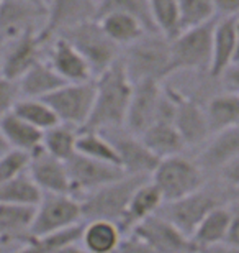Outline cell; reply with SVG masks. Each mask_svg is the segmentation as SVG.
<instances>
[{
	"label": "cell",
	"instance_id": "obj_42",
	"mask_svg": "<svg viewBox=\"0 0 239 253\" xmlns=\"http://www.w3.org/2000/svg\"><path fill=\"white\" fill-rule=\"evenodd\" d=\"M113 253H154V252L136 235L128 234V235H123L120 245L116 247V250Z\"/></svg>",
	"mask_w": 239,
	"mask_h": 253
},
{
	"label": "cell",
	"instance_id": "obj_41",
	"mask_svg": "<svg viewBox=\"0 0 239 253\" xmlns=\"http://www.w3.org/2000/svg\"><path fill=\"white\" fill-rule=\"evenodd\" d=\"M216 178L218 183H221L226 188H230L233 191H239V155L218 169Z\"/></svg>",
	"mask_w": 239,
	"mask_h": 253
},
{
	"label": "cell",
	"instance_id": "obj_29",
	"mask_svg": "<svg viewBox=\"0 0 239 253\" xmlns=\"http://www.w3.org/2000/svg\"><path fill=\"white\" fill-rule=\"evenodd\" d=\"M34 207L2 204L0 202V242L23 244L30 239Z\"/></svg>",
	"mask_w": 239,
	"mask_h": 253
},
{
	"label": "cell",
	"instance_id": "obj_3",
	"mask_svg": "<svg viewBox=\"0 0 239 253\" xmlns=\"http://www.w3.org/2000/svg\"><path fill=\"white\" fill-rule=\"evenodd\" d=\"M131 83L157 81L162 83L174 74L171 42L159 33H146L120 54Z\"/></svg>",
	"mask_w": 239,
	"mask_h": 253
},
{
	"label": "cell",
	"instance_id": "obj_5",
	"mask_svg": "<svg viewBox=\"0 0 239 253\" xmlns=\"http://www.w3.org/2000/svg\"><path fill=\"white\" fill-rule=\"evenodd\" d=\"M147 179L149 176L125 174L123 178L102 186L79 199L82 207V224L89 220H110L118 225L133 192Z\"/></svg>",
	"mask_w": 239,
	"mask_h": 253
},
{
	"label": "cell",
	"instance_id": "obj_21",
	"mask_svg": "<svg viewBox=\"0 0 239 253\" xmlns=\"http://www.w3.org/2000/svg\"><path fill=\"white\" fill-rule=\"evenodd\" d=\"M239 155V125L213 133L195 161L206 174H216L221 166Z\"/></svg>",
	"mask_w": 239,
	"mask_h": 253
},
{
	"label": "cell",
	"instance_id": "obj_47",
	"mask_svg": "<svg viewBox=\"0 0 239 253\" xmlns=\"http://www.w3.org/2000/svg\"><path fill=\"white\" fill-rule=\"evenodd\" d=\"M51 253H87V252L79 245V242H74V244H68V245L59 247V249H56Z\"/></svg>",
	"mask_w": 239,
	"mask_h": 253
},
{
	"label": "cell",
	"instance_id": "obj_43",
	"mask_svg": "<svg viewBox=\"0 0 239 253\" xmlns=\"http://www.w3.org/2000/svg\"><path fill=\"white\" fill-rule=\"evenodd\" d=\"M230 209H231V220H230V229H228L225 244L239 247V197L231 202Z\"/></svg>",
	"mask_w": 239,
	"mask_h": 253
},
{
	"label": "cell",
	"instance_id": "obj_25",
	"mask_svg": "<svg viewBox=\"0 0 239 253\" xmlns=\"http://www.w3.org/2000/svg\"><path fill=\"white\" fill-rule=\"evenodd\" d=\"M121 239L123 234L115 222L89 220L82 224L79 245L87 253H113Z\"/></svg>",
	"mask_w": 239,
	"mask_h": 253
},
{
	"label": "cell",
	"instance_id": "obj_10",
	"mask_svg": "<svg viewBox=\"0 0 239 253\" xmlns=\"http://www.w3.org/2000/svg\"><path fill=\"white\" fill-rule=\"evenodd\" d=\"M66 169L69 176L70 196L77 199H82L95 189L125 176V171L120 166L103 163L80 153H75L72 158L66 161Z\"/></svg>",
	"mask_w": 239,
	"mask_h": 253
},
{
	"label": "cell",
	"instance_id": "obj_48",
	"mask_svg": "<svg viewBox=\"0 0 239 253\" xmlns=\"http://www.w3.org/2000/svg\"><path fill=\"white\" fill-rule=\"evenodd\" d=\"M233 64H239V17H238V40H236V46H235V53H233Z\"/></svg>",
	"mask_w": 239,
	"mask_h": 253
},
{
	"label": "cell",
	"instance_id": "obj_35",
	"mask_svg": "<svg viewBox=\"0 0 239 253\" xmlns=\"http://www.w3.org/2000/svg\"><path fill=\"white\" fill-rule=\"evenodd\" d=\"M12 112L23 119L30 125L36 126L38 130H48L51 126L58 125L59 120L49 107V104L44 99H30V97H20L18 102L15 104Z\"/></svg>",
	"mask_w": 239,
	"mask_h": 253
},
{
	"label": "cell",
	"instance_id": "obj_11",
	"mask_svg": "<svg viewBox=\"0 0 239 253\" xmlns=\"http://www.w3.org/2000/svg\"><path fill=\"white\" fill-rule=\"evenodd\" d=\"M102 133L113 145L116 156H118V165L125 171V174L149 176L151 178L152 171L156 169L161 160L147 148L138 135L131 133L125 126L111 128L102 131Z\"/></svg>",
	"mask_w": 239,
	"mask_h": 253
},
{
	"label": "cell",
	"instance_id": "obj_52",
	"mask_svg": "<svg viewBox=\"0 0 239 253\" xmlns=\"http://www.w3.org/2000/svg\"><path fill=\"white\" fill-rule=\"evenodd\" d=\"M46 2H48V0H44V3H46Z\"/></svg>",
	"mask_w": 239,
	"mask_h": 253
},
{
	"label": "cell",
	"instance_id": "obj_46",
	"mask_svg": "<svg viewBox=\"0 0 239 253\" xmlns=\"http://www.w3.org/2000/svg\"><path fill=\"white\" fill-rule=\"evenodd\" d=\"M200 253H239V247L230 245V244H220V245L210 247V249L203 250Z\"/></svg>",
	"mask_w": 239,
	"mask_h": 253
},
{
	"label": "cell",
	"instance_id": "obj_15",
	"mask_svg": "<svg viewBox=\"0 0 239 253\" xmlns=\"http://www.w3.org/2000/svg\"><path fill=\"white\" fill-rule=\"evenodd\" d=\"M48 43L39 37V30H32L13 42L2 46L0 74L10 81L18 83L22 76L43 59V48Z\"/></svg>",
	"mask_w": 239,
	"mask_h": 253
},
{
	"label": "cell",
	"instance_id": "obj_44",
	"mask_svg": "<svg viewBox=\"0 0 239 253\" xmlns=\"http://www.w3.org/2000/svg\"><path fill=\"white\" fill-rule=\"evenodd\" d=\"M218 17H238L239 0H211Z\"/></svg>",
	"mask_w": 239,
	"mask_h": 253
},
{
	"label": "cell",
	"instance_id": "obj_45",
	"mask_svg": "<svg viewBox=\"0 0 239 253\" xmlns=\"http://www.w3.org/2000/svg\"><path fill=\"white\" fill-rule=\"evenodd\" d=\"M221 78H223V81H225L228 85L235 87L236 92H238V90H239V64L230 66V68L225 71V74H223Z\"/></svg>",
	"mask_w": 239,
	"mask_h": 253
},
{
	"label": "cell",
	"instance_id": "obj_24",
	"mask_svg": "<svg viewBox=\"0 0 239 253\" xmlns=\"http://www.w3.org/2000/svg\"><path fill=\"white\" fill-rule=\"evenodd\" d=\"M0 133L7 141L8 148L25 151L28 155L36 153L43 145V131L10 112L0 120Z\"/></svg>",
	"mask_w": 239,
	"mask_h": 253
},
{
	"label": "cell",
	"instance_id": "obj_14",
	"mask_svg": "<svg viewBox=\"0 0 239 253\" xmlns=\"http://www.w3.org/2000/svg\"><path fill=\"white\" fill-rule=\"evenodd\" d=\"M167 90L174 102V125L185 148L203 146L211 136L206 122L205 107H202L198 100L193 97L182 94L180 90H174L171 87H167Z\"/></svg>",
	"mask_w": 239,
	"mask_h": 253
},
{
	"label": "cell",
	"instance_id": "obj_50",
	"mask_svg": "<svg viewBox=\"0 0 239 253\" xmlns=\"http://www.w3.org/2000/svg\"><path fill=\"white\" fill-rule=\"evenodd\" d=\"M18 2H27V3H33V5H39V7H46L44 0H18Z\"/></svg>",
	"mask_w": 239,
	"mask_h": 253
},
{
	"label": "cell",
	"instance_id": "obj_18",
	"mask_svg": "<svg viewBox=\"0 0 239 253\" xmlns=\"http://www.w3.org/2000/svg\"><path fill=\"white\" fill-rule=\"evenodd\" d=\"M46 18V7L18 2V0H2L0 5V46L13 42L32 30H41Z\"/></svg>",
	"mask_w": 239,
	"mask_h": 253
},
{
	"label": "cell",
	"instance_id": "obj_30",
	"mask_svg": "<svg viewBox=\"0 0 239 253\" xmlns=\"http://www.w3.org/2000/svg\"><path fill=\"white\" fill-rule=\"evenodd\" d=\"M205 115L210 135L239 125V95L238 92L218 94L208 100Z\"/></svg>",
	"mask_w": 239,
	"mask_h": 253
},
{
	"label": "cell",
	"instance_id": "obj_37",
	"mask_svg": "<svg viewBox=\"0 0 239 253\" xmlns=\"http://www.w3.org/2000/svg\"><path fill=\"white\" fill-rule=\"evenodd\" d=\"M80 230H82V224L75 225L72 229L58 232V234L43 235V237H30L28 240L23 242L22 247L15 253H51L63 245L79 242Z\"/></svg>",
	"mask_w": 239,
	"mask_h": 253
},
{
	"label": "cell",
	"instance_id": "obj_32",
	"mask_svg": "<svg viewBox=\"0 0 239 253\" xmlns=\"http://www.w3.org/2000/svg\"><path fill=\"white\" fill-rule=\"evenodd\" d=\"M79 130L70 125L58 124L43 131L41 148L61 161H68L77 153Z\"/></svg>",
	"mask_w": 239,
	"mask_h": 253
},
{
	"label": "cell",
	"instance_id": "obj_7",
	"mask_svg": "<svg viewBox=\"0 0 239 253\" xmlns=\"http://www.w3.org/2000/svg\"><path fill=\"white\" fill-rule=\"evenodd\" d=\"M216 18L184 30L179 37L171 42V56L174 73L177 71H206L211 63L213 49V32H215Z\"/></svg>",
	"mask_w": 239,
	"mask_h": 253
},
{
	"label": "cell",
	"instance_id": "obj_16",
	"mask_svg": "<svg viewBox=\"0 0 239 253\" xmlns=\"http://www.w3.org/2000/svg\"><path fill=\"white\" fill-rule=\"evenodd\" d=\"M164 85L157 81H138L133 83V94L128 105L125 128L135 135H141L159 115Z\"/></svg>",
	"mask_w": 239,
	"mask_h": 253
},
{
	"label": "cell",
	"instance_id": "obj_27",
	"mask_svg": "<svg viewBox=\"0 0 239 253\" xmlns=\"http://www.w3.org/2000/svg\"><path fill=\"white\" fill-rule=\"evenodd\" d=\"M18 90L20 97L30 99H44L51 92L59 89L66 83L59 78L58 73L51 68L46 59H41L32 69L27 71L22 78L18 79Z\"/></svg>",
	"mask_w": 239,
	"mask_h": 253
},
{
	"label": "cell",
	"instance_id": "obj_51",
	"mask_svg": "<svg viewBox=\"0 0 239 253\" xmlns=\"http://www.w3.org/2000/svg\"><path fill=\"white\" fill-rule=\"evenodd\" d=\"M0 5H2V0H0Z\"/></svg>",
	"mask_w": 239,
	"mask_h": 253
},
{
	"label": "cell",
	"instance_id": "obj_8",
	"mask_svg": "<svg viewBox=\"0 0 239 253\" xmlns=\"http://www.w3.org/2000/svg\"><path fill=\"white\" fill-rule=\"evenodd\" d=\"M82 224V207L77 197L70 194H43L34 207L30 237H43L72 229Z\"/></svg>",
	"mask_w": 239,
	"mask_h": 253
},
{
	"label": "cell",
	"instance_id": "obj_12",
	"mask_svg": "<svg viewBox=\"0 0 239 253\" xmlns=\"http://www.w3.org/2000/svg\"><path fill=\"white\" fill-rule=\"evenodd\" d=\"M131 234L143 240L154 253H198L190 237L159 212L136 225Z\"/></svg>",
	"mask_w": 239,
	"mask_h": 253
},
{
	"label": "cell",
	"instance_id": "obj_9",
	"mask_svg": "<svg viewBox=\"0 0 239 253\" xmlns=\"http://www.w3.org/2000/svg\"><path fill=\"white\" fill-rule=\"evenodd\" d=\"M95 84L94 79L87 83H70L61 85L44 100L49 104L59 124L70 125L80 130L87 124L94 107Z\"/></svg>",
	"mask_w": 239,
	"mask_h": 253
},
{
	"label": "cell",
	"instance_id": "obj_1",
	"mask_svg": "<svg viewBox=\"0 0 239 253\" xmlns=\"http://www.w3.org/2000/svg\"><path fill=\"white\" fill-rule=\"evenodd\" d=\"M95 99L90 117L80 130L106 131L125 126L128 105L133 94L131 83L125 64L118 58L103 73L94 79Z\"/></svg>",
	"mask_w": 239,
	"mask_h": 253
},
{
	"label": "cell",
	"instance_id": "obj_33",
	"mask_svg": "<svg viewBox=\"0 0 239 253\" xmlns=\"http://www.w3.org/2000/svg\"><path fill=\"white\" fill-rule=\"evenodd\" d=\"M149 3L156 32L169 42L175 40L182 33L180 12L177 0H149Z\"/></svg>",
	"mask_w": 239,
	"mask_h": 253
},
{
	"label": "cell",
	"instance_id": "obj_4",
	"mask_svg": "<svg viewBox=\"0 0 239 253\" xmlns=\"http://www.w3.org/2000/svg\"><path fill=\"white\" fill-rule=\"evenodd\" d=\"M149 179L164 202H172L202 189L208 183V174L195 160L180 153L162 158Z\"/></svg>",
	"mask_w": 239,
	"mask_h": 253
},
{
	"label": "cell",
	"instance_id": "obj_6",
	"mask_svg": "<svg viewBox=\"0 0 239 253\" xmlns=\"http://www.w3.org/2000/svg\"><path fill=\"white\" fill-rule=\"evenodd\" d=\"M56 37H63L82 54L92 69L94 79L120 58V48L103 33L97 20L74 25Z\"/></svg>",
	"mask_w": 239,
	"mask_h": 253
},
{
	"label": "cell",
	"instance_id": "obj_13",
	"mask_svg": "<svg viewBox=\"0 0 239 253\" xmlns=\"http://www.w3.org/2000/svg\"><path fill=\"white\" fill-rule=\"evenodd\" d=\"M139 138L159 160L180 155L185 150L184 141L174 125V102L167 87H164V99H162L159 115L139 135Z\"/></svg>",
	"mask_w": 239,
	"mask_h": 253
},
{
	"label": "cell",
	"instance_id": "obj_28",
	"mask_svg": "<svg viewBox=\"0 0 239 253\" xmlns=\"http://www.w3.org/2000/svg\"><path fill=\"white\" fill-rule=\"evenodd\" d=\"M95 20L99 22L100 28L103 30V33L118 48L130 46V44H133L135 42H138L143 35L149 33L139 20H136L135 17H131L128 13L110 12Z\"/></svg>",
	"mask_w": 239,
	"mask_h": 253
},
{
	"label": "cell",
	"instance_id": "obj_26",
	"mask_svg": "<svg viewBox=\"0 0 239 253\" xmlns=\"http://www.w3.org/2000/svg\"><path fill=\"white\" fill-rule=\"evenodd\" d=\"M230 220H231L230 206H221L213 209L197 225V229L190 235V240L197 247L198 253L210 249V247L225 244L228 229H230Z\"/></svg>",
	"mask_w": 239,
	"mask_h": 253
},
{
	"label": "cell",
	"instance_id": "obj_38",
	"mask_svg": "<svg viewBox=\"0 0 239 253\" xmlns=\"http://www.w3.org/2000/svg\"><path fill=\"white\" fill-rule=\"evenodd\" d=\"M177 3H179L180 12L182 32L218 17L211 0H177Z\"/></svg>",
	"mask_w": 239,
	"mask_h": 253
},
{
	"label": "cell",
	"instance_id": "obj_49",
	"mask_svg": "<svg viewBox=\"0 0 239 253\" xmlns=\"http://www.w3.org/2000/svg\"><path fill=\"white\" fill-rule=\"evenodd\" d=\"M7 150H10V148H8L7 141H5V138L2 136V133H0V155L5 153V151H7Z\"/></svg>",
	"mask_w": 239,
	"mask_h": 253
},
{
	"label": "cell",
	"instance_id": "obj_34",
	"mask_svg": "<svg viewBox=\"0 0 239 253\" xmlns=\"http://www.w3.org/2000/svg\"><path fill=\"white\" fill-rule=\"evenodd\" d=\"M110 12L128 13L143 23V27L149 33H157L154 27V20L151 15L149 0H97V13L95 18Z\"/></svg>",
	"mask_w": 239,
	"mask_h": 253
},
{
	"label": "cell",
	"instance_id": "obj_36",
	"mask_svg": "<svg viewBox=\"0 0 239 253\" xmlns=\"http://www.w3.org/2000/svg\"><path fill=\"white\" fill-rule=\"evenodd\" d=\"M77 153L89 156V158L103 161V163L118 165V156L110 143V140L102 131L92 130H79L77 136Z\"/></svg>",
	"mask_w": 239,
	"mask_h": 253
},
{
	"label": "cell",
	"instance_id": "obj_2",
	"mask_svg": "<svg viewBox=\"0 0 239 253\" xmlns=\"http://www.w3.org/2000/svg\"><path fill=\"white\" fill-rule=\"evenodd\" d=\"M239 197V191H233L221 183H206L202 189L182 197V199L164 202L159 214L171 220L177 229L187 237L193 234L197 225L210 214L213 209L221 206H230Z\"/></svg>",
	"mask_w": 239,
	"mask_h": 253
},
{
	"label": "cell",
	"instance_id": "obj_22",
	"mask_svg": "<svg viewBox=\"0 0 239 253\" xmlns=\"http://www.w3.org/2000/svg\"><path fill=\"white\" fill-rule=\"evenodd\" d=\"M162 204H164V199H162L161 192L151 183V179L144 181V183L133 192L128 206H126L125 214L121 217V220L118 222L121 234L123 235L131 234L136 225H139L147 217L157 214Z\"/></svg>",
	"mask_w": 239,
	"mask_h": 253
},
{
	"label": "cell",
	"instance_id": "obj_19",
	"mask_svg": "<svg viewBox=\"0 0 239 253\" xmlns=\"http://www.w3.org/2000/svg\"><path fill=\"white\" fill-rule=\"evenodd\" d=\"M46 61L66 84L87 83L94 79L92 69L84 56L63 37H54L49 42Z\"/></svg>",
	"mask_w": 239,
	"mask_h": 253
},
{
	"label": "cell",
	"instance_id": "obj_31",
	"mask_svg": "<svg viewBox=\"0 0 239 253\" xmlns=\"http://www.w3.org/2000/svg\"><path fill=\"white\" fill-rule=\"evenodd\" d=\"M43 199V191L32 179L28 171L0 184V202L2 204L36 207Z\"/></svg>",
	"mask_w": 239,
	"mask_h": 253
},
{
	"label": "cell",
	"instance_id": "obj_40",
	"mask_svg": "<svg viewBox=\"0 0 239 253\" xmlns=\"http://www.w3.org/2000/svg\"><path fill=\"white\" fill-rule=\"evenodd\" d=\"M20 99L18 84L0 74V120L13 110Z\"/></svg>",
	"mask_w": 239,
	"mask_h": 253
},
{
	"label": "cell",
	"instance_id": "obj_23",
	"mask_svg": "<svg viewBox=\"0 0 239 253\" xmlns=\"http://www.w3.org/2000/svg\"><path fill=\"white\" fill-rule=\"evenodd\" d=\"M238 40V17H218L215 32H213L211 63L208 68L210 78H221L233 63Z\"/></svg>",
	"mask_w": 239,
	"mask_h": 253
},
{
	"label": "cell",
	"instance_id": "obj_17",
	"mask_svg": "<svg viewBox=\"0 0 239 253\" xmlns=\"http://www.w3.org/2000/svg\"><path fill=\"white\" fill-rule=\"evenodd\" d=\"M97 0H48L39 37L49 43L56 35L87 20H95Z\"/></svg>",
	"mask_w": 239,
	"mask_h": 253
},
{
	"label": "cell",
	"instance_id": "obj_39",
	"mask_svg": "<svg viewBox=\"0 0 239 253\" xmlns=\"http://www.w3.org/2000/svg\"><path fill=\"white\" fill-rule=\"evenodd\" d=\"M30 155L18 150H7L0 155V184L25 173L28 169Z\"/></svg>",
	"mask_w": 239,
	"mask_h": 253
},
{
	"label": "cell",
	"instance_id": "obj_20",
	"mask_svg": "<svg viewBox=\"0 0 239 253\" xmlns=\"http://www.w3.org/2000/svg\"><path fill=\"white\" fill-rule=\"evenodd\" d=\"M28 174L43 194H70L66 163L46 153L43 148L30 155Z\"/></svg>",
	"mask_w": 239,
	"mask_h": 253
}]
</instances>
